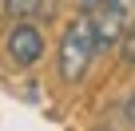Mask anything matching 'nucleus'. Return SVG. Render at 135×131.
I'll list each match as a JSON object with an SVG mask.
<instances>
[{
    "label": "nucleus",
    "instance_id": "f257e3e1",
    "mask_svg": "<svg viewBox=\"0 0 135 131\" xmlns=\"http://www.w3.org/2000/svg\"><path fill=\"white\" fill-rule=\"evenodd\" d=\"M99 56V44H95V24L88 12L72 16L60 36V48H56V76L64 84H84V76L91 72V64Z\"/></svg>",
    "mask_w": 135,
    "mask_h": 131
},
{
    "label": "nucleus",
    "instance_id": "f03ea898",
    "mask_svg": "<svg viewBox=\"0 0 135 131\" xmlns=\"http://www.w3.org/2000/svg\"><path fill=\"white\" fill-rule=\"evenodd\" d=\"M44 48H48V40H44V32H40V24L32 16L12 20V28L4 32V52H8V60L16 68H36Z\"/></svg>",
    "mask_w": 135,
    "mask_h": 131
},
{
    "label": "nucleus",
    "instance_id": "7ed1b4c3",
    "mask_svg": "<svg viewBox=\"0 0 135 131\" xmlns=\"http://www.w3.org/2000/svg\"><path fill=\"white\" fill-rule=\"evenodd\" d=\"M88 16L95 24L99 52H111V48H119V40H123L127 24H131V0H103V4H95Z\"/></svg>",
    "mask_w": 135,
    "mask_h": 131
},
{
    "label": "nucleus",
    "instance_id": "20e7f679",
    "mask_svg": "<svg viewBox=\"0 0 135 131\" xmlns=\"http://www.w3.org/2000/svg\"><path fill=\"white\" fill-rule=\"evenodd\" d=\"M44 4H48V0H4V12H8L12 20H24V16L44 12Z\"/></svg>",
    "mask_w": 135,
    "mask_h": 131
},
{
    "label": "nucleus",
    "instance_id": "39448f33",
    "mask_svg": "<svg viewBox=\"0 0 135 131\" xmlns=\"http://www.w3.org/2000/svg\"><path fill=\"white\" fill-rule=\"evenodd\" d=\"M119 60H123V68H135V20L127 24V32L119 40Z\"/></svg>",
    "mask_w": 135,
    "mask_h": 131
},
{
    "label": "nucleus",
    "instance_id": "423d86ee",
    "mask_svg": "<svg viewBox=\"0 0 135 131\" xmlns=\"http://www.w3.org/2000/svg\"><path fill=\"white\" fill-rule=\"evenodd\" d=\"M123 123H131V127H135V91L123 99Z\"/></svg>",
    "mask_w": 135,
    "mask_h": 131
},
{
    "label": "nucleus",
    "instance_id": "0eeeda50",
    "mask_svg": "<svg viewBox=\"0 0 135 131\" xmlns=\"http://www.w3.org/2000/svg\"><path fill=\"white\" fill-rule=\"evenodd\" d=\"M95 4H103V0H76V8H80V12H91Z\"/></svg>",
    "mask_w": 135,
    "mask_h": 131
},
{
    "label": "nucleus",
    "instance_id": "6e6552de",
    "mask_svg": "<svg viewBox=\"0 0 135 131\" xmlns=\"http://www.w3.org/2000/svg\"><path fill=\"white\" fill-rule=\"evenodd\" d=\"M0 8H4V0H0Z\"/></svg>",
    "mask_w": 135,
    "mask_h": 131
}]
</instances>
